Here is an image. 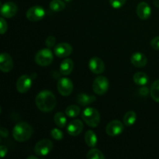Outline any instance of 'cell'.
Wrapping results in <instances>:
<instances>
[{
  "instance_id": "1",
  "label": "cell",
  "mask_w": 159,
  "mask_h": 159,
  "mask_svg": "<svg viewBox=\"0 0 159 159\" xmlns=\"http://www.w3.org/2000/svg\"><path fill=\"white\" fill-rule=\"evenodd\" d=\"M35 102L40 111L48 113L54 110L56 107L57 100L54 93L49 90H43L37 95Z\"/></svg>"
},
{
  "instance_id": "2",
  "label": "cell",
  "mask_w": 159,
  "mask_h": 159,
  "mask_svg": "<svg viewBox=\"0 0 159 159\" xmlns=\"http://www.w3.org/2000/svg\"><path fill=\"white\" fill-rule=\"evenodd\" d=\"M33 134V128L30 124L25 122L18 123L14 127L12 136L18 142H24L28 141Z\"/></svg>"
},
{
  "instance_id": "3",
  "label": "cell",
  "mask_w": 159,
  "mask_h": 159,
  "mask_svg": "<svg viewBox=\"0 0 159 159\" xmlns=\"http://www.w3.org/2000/svg\"><path fill=\"white\" fill-rule=\"evenodd\" d=\"M82 118L84 122L91 127H96L100 123V114L93 107L85 108L82 113Z\"/></svg>"
},
{
  "instance_id": "4",
  "label": "cell",
  "mask_w": 159,
  "mask_h": 159,
  "mask_svg": "<svg viewBox=\"0 0 159 159\" xmlns=\"http://www.w3.org/2000/svg\"><path fill=\"white\" fill-rule=\"evenodd\" d=\"M54 60V55L50 48L40 50L35 55V62L40 66L46 67L51 65Z\"/></svg>"
},
{
  "instance_id": "5",
  "label": "cell",
  "mask_w": 159,
  "mask_h": 159,
  "mask_svg": "<svg viewBox=\"0 0 159 159\" xmlns=\"http://www.w3.org/2000/svg\"><path fill=\"white\" fill-rule=\"evenodd\" d=\"M93 89L96 94L102 96L109 89V81L105 76H98L93 83Z\"/></svg>"
},
{
  "instance_id": "6",
  "label": "cell",
  "mask_w": 159,
  "mask_h": 159,
  "mask_svg": "<svg viewBox=\"0 0 159 159\" xmlns=\"http://www.w3.org/2000/svg\"><path fill=\"white\" fill-rule=\"evenodd\" d=\"M53 149V143L49 139L39 141L34 147V152L39 156H46Z\"/></svg>"
},
{
  "instance_id": "7",
  "label": "cell",
  "mask_w": 159,
  "mask_h": 159,
  "mask_svg": "<svg viewBox=\"0 0 159 159\" xmlns=\"http://www.w3.org/2000/svg\"><path fill=\"white\" fill-rule=\"evenodd\" d=\"M26 18L31 22H37L42 20L45 16V9L42 6H34L26 11Z\"/></svg>"
},
{
  "instance_id": "8",
  "label": "cell",
  "mask_w": 159,
  "mask_h": 159,
  "mask_svg": "<svg viewBox=\"0 0 159 159\" xmlns=\"http://www.w3.org/2000/svg\"><path fill=\"white\" fill-rule=\"evenodd\" d=\"M57 90L63 96H68L71 94L73 91V83L68 78H61L57 82Z\"/></svg>"
},
{
  "instance_id": "9",
  "label": "cell",
  "mask_w": 159,
  "mask_h": 159,
  "mask_svg": "<svg viewBox=\"0 0 159 159\" xmlns=\"http://www.w3.org/2000/svg\"><path fill=\"white\" fill-rule=\"evenodd\" d=\"M124 130V125L122 122L117 120H112L107 124L106 127V132L110 137H116L123 133Z\"/></svg>"
},
{
  "instance_id": "10",
  "label": "cell",
  "mask_w": 159,
  "mask_h": 159,
  "mask_svg": "<svg viewBox=\"0 0 159 159\" xmlns=\"http://www.w3.org/2000/svg\"><path fill=\"white\" fill-rule=\"evenodd\" d=\"M32 86V79L27 75H23L16 81V89L20 93H26Z\"/></svg>"
},
{
  "instance_id": "11",
  "label": "cell",
  "mask_w": 159,
  "mask_h": 159,
  "mask_svg": "<svg viewBox=\"0 0 159 159\" xmlns=\"http://www.w3.org/2000/svg\"><path fill=\"white\" fill-rule=\"evenodd\" d=\"M18 11V7L16 4L12 2H8L4 3L1 6V15L5 18H12L15 16L16 14Z\"/></svg>"
},
{
  "instance_id": "12",
  "label": "cell",
  "mask_w": 159,
  "mask_h": 159,
  "mask_svg": "<svg viewBox=\"0 0 159 159\" xmlns=\"http://www.w3.org/2000/svg\"><path fill=\"white\" fill-rule=\"evenodd\" d=\"M89 67L90 71L96 75L101 74L105 70V64L102 59L97 57H93L90 59L89 62Z\"/></svg>"
},
{
  "instance_id": "13",
  "label": "cell",
  "mask_w": 159,
  "mask_h": 159,
  "mask_svg": "<svg viewBox=\"0 0 159 159\" xmlns=\"http://www.w3.org/2000/svg\"><path fill=\"white\" fill-rule=\"evenodd\" d=\"M13 68V61L8 53H2L0 55V69L2 72H9Z\"/></svg>"
},
{
  "instance_id": "14",
  "label": "cell",
  "mask_w": 159,
  "mask_h": 159,
  "mask_svg": "<svg viewBox=\"0 0 159 159\" xmlns=\"http://www.w3.org/2000/svg\"><path fill=\"white\" fill-rule=\"evenodd\" d=\"M54 51L57 57H66L72 53V47L68 43H60L54 47Z\"/></svg>"
},
{
  "instance_id": "15",
  "label": "cell",
  "mask_w": 159,
  "mask_h": 159,
  "mask_svg": "<svg viewBox=\"0 0 159 159\" xmlns=\"http://www.w3.org/2000/svg\"><path fill=\"white\" fill-rule=\"evenodd\" d=\"M84 128L83 124L80 120H75L71 121L67 127V132L72 137L78 136L82 133Z\"/></svg>"
},
{
  "instance_id": "16",
  "label": "cell",
  "mask_w": 159,
  "mask_h": 159,
  "mask_svg": "<svg viewBox=\"0 0 159 159\" xmlns=\"http://www.w3.org/2000/svg\"><path fill=\"white\" fill-rule=\"evenodd\" d=\"M137 15L141 20H147L151 16L152 9L150 6L145 2H141L137 6Z\"/></svg>"
},
{
  "instance_id": "17",
  "label": "cell",
  "mask_w": 159,
  "mask_h": 159,
  "mask_svg": "<svg viewBox=\"0 0 159 159\" xmlns=\"http://www.w3.org/2000/svg\"><path fill=\"white\" fill-rule=\"evenodd\" d=\"M130 61L135 67L143 68V67L146 66L148 60L144 54L141 52H135L132 54L131 57H130Z\"/></svg>"
},
{
  "instance_id": "18",
  "label": "cell",
  "mask_w": 159,
  "mask_h": 159,
  "mask_svg": "<svg viewBox=\"0 0 159 159\" xmlns=\"http://www.w3.org/2000/svg\"><path fill=\"white\" fill-rule=\"evenodd\" d=\"M74 68V62L71 59L66 58L62 61L60 65V72L64 75H68L71 74Z\"/></svg>"
},
{
  "instance_id": "19",
  "label": "cell",
  "mask_w": 159,
  "mask_h": 159,
  "mask_svg": "<svg viewBox=\"0 0 159 159\" xmlns=\"http://www.w3.org/2000/svg\"><path fill=\"white\" fill-rule=\"evenodd\" d=\"M96 100V96H91V95L85 94V93H81L78 95L77 96V102L79 105L82 107H86V106L90 105L93 102Z\"/></svg>"
},
{
  "instance_id": "20",
  "label": "cell",
  "mask_w": 159,
  "mask_h": 159,
  "mask_svg": "<svg viewBox=\"0 0 159 159\" xmlns=\"http://www.w3.org/2000/svg\"><path fill=\"white\" fill-rule=\"evenodd\" d=\"M134 82L140 86H145L149 82V77L144 72H137L134 75Z\"/></svg>"
},
{
  "instance_id": "21",
  "label": "cell",
  "mask_w": 159,
  "mask_h": 159,
  "mask_svg": "<svg viewBox=\"0 0 159 159\" xmlns=\"http://www.w3.org/2000/svg\"><path fill=\"white\" fill-rule=\"evenodd\" d=\"M85 141L89 147L92 148L96 147L98 142V138L95 132L91 130H88L85 134Z\"/></svg>"
},
{
  "instance_id": "22",
  "label": "cell",
  "mask_w": 159,
  "mask_h": 159,
  "mask_svg": "<svg viewBox=\"0 0 159 159\" xmlns=\"http://www.w3.org/2000/svg\"><path fill=\"white\" fill-rule=\"evenodd\" d=\"M137 120V114L134 111H128L123 118L124 125L127 127H131L135 124Z\"/></svg>"
},
{
  "instance_id": "23",
  "label": "cell",
  "mask_w": 159,
  "mask_h": 159,
  "mask_svg": "<svg viewBox=\"0 0 159 159\" xmlns=\"http://www.w3.org/2000/svg\"><path fill=\"white\" fill-rule=\"evenodd\" d=\"M54 120L56 125L60 127V128H64L67 124L66 116L61 112H58V113L54 115Z\"/></svg>"
},
{
  "instance_id": "24",
  "label": "cell",
  "mask_w": 159,
  "mask_h": 159,
  "mask_svg": "<svg viewBox=\"0 0 159 159\" xmlns=\"http://www.w3.org/2000/svg\"><path fill=\"white\" fill-rule=\"evenodd\" d=\"M81 113V110L78 106L76 105H70L65 110V114L68 117H76L79 116Z\"/></svg>"
},
{
  "instance_id": "25",
  "label": "cell",
  "mask_w": 159,
  "mask_h": 159,
  "mask_svg": "<svg viewBox=\"0 0 159 159\" xmlns=\"http://www.w3.org/2000/svg\"><path fill=\"white\" fill-rule=\"evenodd\" d=\"M50 9L54 12H61L65 8V4L62 0H52L49 4Z\"/></svg>"
},
{
  "instance_id": "26",
  "label": "cell",
  "mask_w": 159,
  "mask_h": 159,
  "mask_svg": "<svg viewBox=\"0 0 159 159\" xmlns=\"http://www.w3.org/2000/svg\"><path fill=\"white\" fill-rule=\"evenodd\" d=\"M150 93L153 100L159 102V79L153 82L151 87Z\"/></svg>"
},
{
  "instance_id": "27",
  "label": "cell",
  "mask_w": 159,
  "mask_h": 159,
  "mask_svg": "<svg viewBox=\"0 0 159 159\" xmlns=\"http://www.w3.org/2000/svg\"><path fill=\"white\" fill-rule=\"evenodd\" d=\"M86 158L88 159H105V155L99 149H96L93 148L87 153Z\"/></svg>"
},
{
  "instance_id": "28",
  "label": "cell",
  "mask_w": 159,
  "mask_h": 159,
  "mask_svg": "<svg viewBox=\"0 0 159 159\" xmlns=\"http://www.w3.org/2000/svg\"><path fill=\"white\" fill-rule=\"evenodd\" d=\"M51 135L52 138H54V140H57V141H61L64 138L63 132L57 128L52 129L51 130Z\"/></svg>"
},
{
  "instance_id": "29",
  "label": "cell",
  "mask_w": 159,
  "mask_h": 159,
  "mask_svg": "<svg viewBox=\"0 0 159 159\" xmlns=\"http://www.w3.org/2000/svg\"><path fill=\"white\" fill-rule=\"evenodd\" d=\"M110 6L114 9H120L123 7L127 2V0H109Z\"/></svg>"
},
{
  "instance_id": "30",
  "label": "cell",
  "mask_w": 159,
  "mask_h": 159,
  "mask_svg": "<svg viewBox=\"0 0 159 159\" xmlns=\"http://www.w3.org/2000/svg\"><path fill=\"white\" fill-rule=\"evenodd\" d=\"M56 43V38L54 36H49L48 37V38L46 39V41H45V44H46L47 48H51L54 47Z\"/></svg>"
},
{
  "instance_id": "31",
  "label": "cell",
  "mask_w": 159,
  "mask_h": 159,
  "mask_svg": "<svg viewBox=\"0 0 159 159\" xmlns=\"http://www.w3.org/2000/svg\"><path fill=\"white\" fill-rule=\"evenodd\" d=\"M7 29H8L7 23H6V20H4V18L2 17V18L0 19V33H1V34H4L7 31Z\"/></svg>"
},
{
  "instance_id": "32",
  "label": "cell",
  "mask_w": 159,
  "mask_h": 159,
  "mask_svg": "<svg viewBox=\"0 0 159 159\" xmlns=\"http://www.w3.org/2000/svg\"><path fill=\"white\" fill-rule=\"evenodd\" d=\"M151 46L155 50H159V36L155 37L151 41Z\"/></svg>"
},
{
  "instance_id": "33",
  "label": "cell",
  "mask_w": 159,
  "mask_h": 159,
  "mask_svg": "<svg viewBox=\"0 0 159 159\" xmlns=\"http://www.w3.org/2000/svg\"><path fill=\"white\" fill-rule=\"evenodd\" d=\"M6 154H7V148L5 146L2 145L1 148H0V155H1L2 158H4Z\"/></svg>"
},
{
  "instance_id": "34",
  "label": "cell",
  "mask_w": 159,
  "mask_h": 159,
  "mask_svg": "<svg viewBox=\"0 0 159 159\" xmlns=\"http://www.w3.org/2000/svg\"><path fill=\"white\" fill-rule=\"evenodd\" d=\"M0 134H1L2 138H7L8 135H9V132L4 127H1V130H0Z\"/></svg>"
},
{
  "instance_id": "35",
  "label": "cell",
  "mask_w": 159,
  "mask_h": 159,
  "mask_svg": "<svg viewBox=\"0 0 159 159\" xmlns=\"http://www.w3.org/2000/svg\"><path fill=\"white\" fill-rule=\"evenodd\" d=\"M139 93H141V95H143V96H147V95L148 94V93H149L148 89L147 87L143 86V88L140 89H139Z\"/></svg>"
},
{
  "instance_id": "36",
  "label": "cell",
  "mask_w": 159,
  "mask_h": 159,
  "mask_svg": "<svg viewBox=\"0 0 159 159\" xmlns=\"http://www.w3.org/2000/svg\"><path fill=\"white\" fill-rule=\"evenodd\" d=\"M154 4L156 7L159 8V0H154Z\"/></svg>"
},
{
  "instance_id": "37",
  "label": "cell",
  "mask_w": 159,
  "mask_h": 159,
  "mask_svg": "<svg viewBox=\"0 0 159 159\" xmlns=\"http://www.w3.org/2000/svg\"><path fill=\"white\" fill-rule=\"evenodd\" d=\"M31 158H33V159H38V158H37V157H35V156H30V157H28V158H27V159H31Z\"/></svg>"
},
{
  "instance_id": "38",
  "label": "cell",
  "mask_w": 159,
  "mask_h": 159,
  "mask_svg": "<svg viewBox=\"0 0 159 159\" xmlns=\"http://www.w3.org/2000/svg\"><path fill=\"white\" fill-rule=\"evenodd\" d=\"M65 1H66V2H71V1H72V0H65Z\"/></svg>"
}]
</instances>
